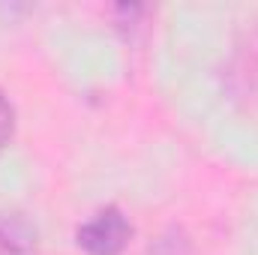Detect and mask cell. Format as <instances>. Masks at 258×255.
Listing matches in <instances>:
<instances>
[{
  "mask_svg": "<svg viewBox=\"0 0 258 255\" xmlns=\"http://www.w3.org/2000/svg\"><path fill=\"white\" fill-rule=\"evenodd\" d=\"M33 237H36V231L18 213H3L0 216V246H6L12 252H21V249L33 246Z\"/></svg>",
  "mask_w": 258,
  "mask_h": 255,
  "instance_id": "7a4b0ae2",
  "label": "cell"
},
{
  "mask_svg": "<svg viewBox=\"0 0 258 255\" xmlns=\"http://www.w3.org/2000/svg\"><path fill=\"white\" fill-rule=\"evenodd\" d=\"M12 132H15V111H12L9 99L3 96V90H0V150L9 144Z\"/></svg>",
  "mask_w": 258,
  "mask_h": 255,
  "instance_id": "3957f363",
  "label": "cell"
},
{
  "mask_svg": "<svg viewBox=\"0 0 258 255\" xmlns=\"http://www.w3.org/2000/svg\"><path fill=\"white\" fill-rule=\"evenodd\" d=\"M129 237H132V225L120 207L99 210L90 222H84L75 231L78 246L90 255H120L129 246Z\"/></svg>",
  "mask_w": 258,
  "mask_h": 255,
  "instance_id": "6da1fadb",
  "label": "cell"
}]
</instances>
